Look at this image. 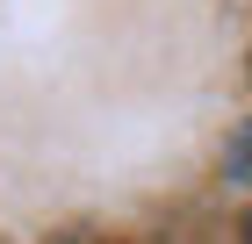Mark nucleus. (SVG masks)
<instances>
[{
  "mask_svg": "<svg viewBox=\"0 0 252 244\" xmlns=\"http://www.w3.org/2000/svg\"><path fill=\"white\" fill-rule=\"evenodd\" d=\"M223 172H231L238 187H252V122L231 130V144H223Z\"/></svg>",
  "mask_w": 252,
  "mask_h": 244,
  "instance_id": "f257e3e1",
  "label": "nucleus"
},
{
  "mask_svg": "<svg viewBox=\"0 0 252 244\" xmlns=\"http://www.w3.org/2000/svg\"><path fill=\"white\" fill-rule=\"evenodd\" d=\"M245 244H252V216H245Z\"/></svg>",
  "mask_w": 252,
  "mask_h": 244,
  "instance_id": "f03ea898",
  "label": "nucleus"
},
{
  "mask_svg": "<svg viewBox=\"0 0 252 244\" xmlns=\"http://www.w3.org/2000/svg\"><path fill=\"white\" fill-rule=\"evenodd\" d=\"M245 79H252V51H245Z\"/></svg>",
  "mask_w": 252,
  "mask_h": 244,
  "instance_id": "7ed1b4c3",
  "label": "nucleus"
}]
</instances>
